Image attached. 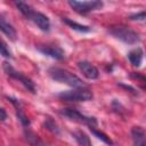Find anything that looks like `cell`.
I'll use <instances>...</instances> for the list:
<instances>
[{"mask_svg":"<svg viewBox=\"0 0 146 146\" xmlns=\"http://www.w3.org/2000/svg\"><path fill=\"white\" fill-rule=\"evenodd\" d=\"M130 21H144L145 19V11H140V13H136L129 16Z\"/></svg>","mask_w":146,"mask_h":146,"instance_id":"obj_19","label":"cell"},{"mask_svg":"<svg viewBox=\"0 0 146 146\" xmlns=\"http://www.w3.org/2000/svg\"><path fill=\"white\" fill-rule=\"evenodd\" d=\"M48 73L52 80L60 82V83H65L73 88H86V86H87L84 83V81H82L78 75L71 73L67 70L60 68V67H50Z\"/></svg>","mask_w":146,"mask_h":146,"instance_id":"obj_2","label":"cell"},{"mask_svg":"<svg viewBox=\"0 0 146 146\" xmlns=\"http://www.w3.org/2000/svg\"><path fill=\"white\" fill-rule=\"evenodd\" d=\"M78 67H79L80 72L87 79H89V80H96L99 76L98 68L94 64H91V63H89L87 60H80V62H78Z\"/></svg>","mask_w":146,"mask_h":146,"instance_id":"obj_9","label":"cell"},{"mask_svg":"<svg viewBox=\"0 0 146 146\" xmlns=\"http://www.w3.org/2000/svg\"><path fill=\"white\" fill-rule=\"evenodd\" d=\"M14 105H15V108H16V116H17V119H18V121L22 123V125L23 127H25V128H27L29 125H30V120H29V117L25 115V113L21 110V107L18 106L19 105V102L17 100V99H14V98H11V97H7Z\"/></svg>","mask_w":146,"mask_h":146,"instance_id":"obj_13","label":"cell"},{"mask_svg":"<svg viewBox=\"0 0 146 146\" xmlns=\"http://www.w3.org/2000/svg\"><path fill=\"white\" fill-rule=\"evenodd\" d=\"M58 97L62 100L66 102H88L91 100L94 95L89 89L86 88H75L73 90H65L58 94Z\"/></svg>","mask_w":146,"mask_h":146,"instance_id":"obj_4","label":"cell"},{"mask_svg":"<svg viewBox=\"0 0 146 146\" xmlns=\"http://www.w3.org/2000/svg\"><path fill=\"white\" fill-rule=\"evenodd\" d=\"M143 57H144V51L139 47H137L136 49L130 50L129 54H128V59L131 63V65L135 66V67H139L140 66V64L143 62Z\"/></svg>","mask_w":146,"mask_h":146,"instance_id":"obj_12","label":"cell"},{"mask_svg":"<svg viewBox=\"0 0 146 146\" xmlns=\"http://www.w3.org/2000/svg\"><path fill=\"white\" fill-rule=\"evenodd\" d=\"M68 6L76 13L81 14V15H86L90 11L94 10H98L103 7V2L99 0H92V1H75V0H71L67 2Z\"/></svg>","mask_w":146,"mask_h":146,"instance_id":"obj_7","label":"cell"},{"mask_svg":"<svg viewBox=\"0 0 146 146\" xmlns=\"http://www.w3.org/2000/svg\"><path fill=\"white\" fill-rule=\"evenodd\" d=\"M0 55L5 58H11L13 57L10 49L7 46V42L2 38H0Z\"/></svg>","mask_w":146,"mask_h":146,"instance_id":"obj_17","label":"cell"},{"mask_svg":"<svg viewBox=\"0 0 146 146\" xmlns=\"http://www.w3.org/2000/svg\"><path fill=\"white\" fill-rule=\"evenodd\" d=\"M2 67H3V71L6 72V74L7 75H9L10 78H13V79H15V80H17V81H19L29 91H31L32 94H35L36 92V89H35V84H34V82L29 78V76H26V75H24L22 72H18V71H16L8 62H3V64H2Z\"/></svg>","mask_w":146,"mask_h":146,"instance_id":"obj_5","label":"cell"},{"mask_svg":"<svg viewBox=\"0 0 146 146\" xmlns=\"http://www.w3.org/2000/svg\"><path fill=\"white\" fill-rule=\"evenodd\" d=\"M43 125L46 127V129H48L49 131L54 132V133H58L59 132V129H58V125L56 124V122L54 120H51L50 117L46 119V121L43 122Z\"/></svg>","mask_w":146,"mask_h":146,"instance_id":"obj_18","label":"cell"},{"mask_svg":"<svg viewBox=\"0 0 146 146\" xmlns=\"http://www.w3.org/2000/svg\"><path fill=\"white\" fill-rule=\"evenodd\" d=\"M7 119V112L5 108L0 107V122H3Z\"/></svg>","mask_w":146,"mask_h":146,"instance_id":"obj_20","label":"cell"},{"mask_svg":"<svg viewBox=\"0 0 146 146\" xmlns=\"http://www.w3.org/2000/svg\"><path fill=\"white\" fill-rule=\"evenodd\" d=\"M131 138L133 146H146V135L141 127H133L131 129Z\"/></svg>","mask_w":146,"mask_h":146,"instance_id":"obj_11","label":"cell"},{"mask_svg":"<svg viewBox=\"0 0 146 146\" xmlns=\"http://www.w3.org/2000/svg\"><path fill=\"white\" fill-rule=\"evenodd\" d=\"M107 31L111 35H113L114 38L121 40L127 44H136L140 41L139 33L125 25H112L108 27Z\"/></svg>","mask_w":146,"mask_h":146,"instance_id":"obj_3","label":"cell"},{"mask_svg":"<svg viewBox=\"0 0 146 146\" xmlns=\"http://www.w3.org/2000/svg\"><path fill=\"white\" fill-rule=\"evenodd\" d=\"M38 51L41 54L51 57L54 59L60 60L65 57V51L59 47V46H52V44H43V46H38L36 47Z\"/></svg>","mask_w":146,"mask_h":146,"instance_id":"obj_8","label":"cell"},{"mask_svg":"<svg viewBox=\"0 0 146 146\" xmlns=\"http://www.w3.org/2000/svg\"><path fill=\"white\" fill-rule=\"evenodd\" d=\"M62 21H63L68 27H71V29L74 30V31H78V32H81V33H88V32L91 31V27H90V26L79 24V23H76V22H74V21H72V19H70V18H67V17H63Z\"/></svg>","mask_w":146,"mask_h":146,"instance_id":"obj_14","label":"cell"},{"mask_svg":"<svg viewBox=\"0 0 146 146\" xmlns=\"http://www.w3.org/2000/svg\"><path fill=\"white\" fill-rule=\"evenodd\" d=\"M15 6L27 19L32 21L41 31L48 32L50 30V19L44 14L34 10L29 3L23 1H15Z\"/></svg>","mask_w":146,"mask_h":146,"instance_id":"obj_1","label":"cell"},{"mask_svg":"<svg viewBox=\"0 0 146 146\" xmlns=\"http://www.w3.org/2000/svg\"><path fill=\"white\" fill-rule=\"evenodd\" d=\"M90 129V131H91V133L92 135H95L98 139H100L102 141H104L105 144H107V145H113V141H112V139L106 135V133H104L103 131H100V130H98V129H96V127H90L89 128Z\"/></svg>","mask_w":146,"mask_h":146,"instance_id":"obj_16","label":"cell"},{"mask_svg":"<svg viewBox=\"0 0 146 146\" xmlns=\"http://www.w3.org/2000/svg\"><path fill=\"white\" fill-rule=\"evenodd\" d=\"M59 113H60L62 115H64L65 117H67V119L74 121V122L86 124V125H88L89 128H90V127H97V119H96V117L84 115V114H82L81 112H79L78 110L68 108V107H67V108L60 110Z\"/></svg>","mask_w":146,"mask_h":146,"instance_id":"obj_6","label":"cell"},{"mask_svg":"<svg viewBox=\"0 0 146 146\" xmlns=\"http://www.w3.org/2000/svg\"><path fill=\"white\" fill-rule=\"evenodd\" d=\"M73 138L76 140V143L80 145V146H91V140L90 138L88 137V135L86 132H83L82 130H78V131H74L72 133Z\"/></svg>","mask_w":146,"mask_h":146,"instance_id":"obj_15","label":"cell"},{"mask_svg":"<svg viewBox=\"0 0 146 146\" xmlns=\"http://www.w3.org/2000/svg\"><path fill=\"white\" fill-rule=\"evenodd\" d=\"M0 31H1L6 36H8L11 41H15V40H16L17 33H16L15 27L6 19L2 15H0Z\"/></svg>","mask_w":146,"mask_h":146,"instance_id":"obj_10","label":"cell"}]
</instances>
